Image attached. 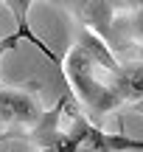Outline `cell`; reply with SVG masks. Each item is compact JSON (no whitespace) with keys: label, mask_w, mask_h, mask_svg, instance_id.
<instances>
[{"label":"cell","mask_w":143,"mask_h":152,"mask_svg":"<svg viewBox=\"0 0 143 152\" xmlns=\"http://www.w3.org/2000/svg\"><path fill=\"white\" fill-rule=\"evenodd\" d=\"M17 45H20V37H17V34H9V37H0V56H3L6 51H14Z\"/></svg>","instance_id":"ba28073f"},{"label":"cell","mask_w":143,"mask_h":152,"mask_svg":"<svg viewBox=\"0 0 143 152\" xmlns=\"http://www.w3.org/2000/svg\"><path fill=\"white\" fill-rule=\"evenodd\" d=\"M31 6H34V0H9V3H6V9L14 14V23H17V31H14V34H17L20 39H28V42H31V45H34V48H37L42 56H48V59L56 65V71H59L62 59L53 54V48H51V45H45L42 39L37 37V31L28 26V9H31Z\"/></svg>","instance_id":"52a82bcc"},{"label":"cell","mask_w":143,"mask_h":152,"mask_svg":"<svg viewBox=\"0 0 143 152\" xmlns=\"http://www.w3.org/2000/svg\"><path fill=\"white\" fill-rule=\"evenodd\" d=\"M73 37H76V48L82 51L84 56H87L90 62H93L98 71H104V73H115V68H118V56L112 54V48L104 42L101 37H95L93 31H87V28H82V26H76L73 28Z\"/></svg>","instance_id":"8992f818"},{"label":"cell","mask_w":143,"mask_h":152,"mask_svg":"<svg viewBox=\"0 0 143 152\" xmlns=\"http://www.w3.org/2000/svg\"><path fill=\"white\" fill-rule=\"evenodd\" d=\"M45 107L39 99V82L3 85L0 82V132H22L31 130L42 118Z\"/></svg>","instance_id":"7a4b0ae2"},{"label":"cell","mask_w":143,"mask_h":152,"mask_svg":"<svg viewBox=\"0 0 143 152\" xmlns=\"http://www.w3.org/2000/svg\"><path fill=\"white\" fill-rule=\"evenodd\" d=\"M59 73H62V79L67 85V96L76 102V107L87 115V121H93L95 127L104 130V118L110 113H115V110H121V102L107 87L101 71L76 45H70V51L62 56Z\"/></svg>","instance_id":"6da1fadb"},{"label":"cell","mask_w":143,"mask_h":152,"mask_svg":"<svg viewBox=\"0 0 143 152\" xmlns=\"http://www.w3.org/2000/svg\"><path fill=\"white\" fill-rule=\"evenodd\" d=\"M124 3H107V0H79V3H65V9L73 14L76 26L93 31L104 42H110L112 26H115L118 14H121Z\"/></svg>","instance_id":"3957f363"},{"label":"cell","mask_w":143,"mask_h":152,"mask_svg":"<svg viewBox=\"0 0 143 152\" xmlns=\"http://www.w3.org/2000/svg\"><path fill=\"white\" fill-rule=\"evenodd\" d=\"M110 42L115 48H135L140 45L143 48V3H124L121 6V14H118L115 26H112L110 34Z\"/></svg>","instance_id":"5b68a950"},{"label":"cell","mask_w":143,"mask_h":152,"mask_svg":"<svg viewBox=\"0 0 143 152\" xmlns=\"http://www.w3.org/2000/svg\"><path fill=\"white\" fill-rule=\"evenodd\" d=\"M107 87L121 102V107H132L143 102V59L132 56L126 62H118L115 73H104Z\"/></svg>","instance_id":"277c9868"}]
</instances>
